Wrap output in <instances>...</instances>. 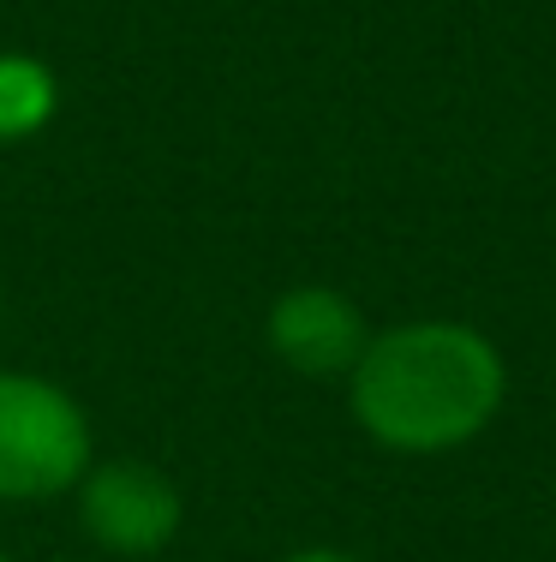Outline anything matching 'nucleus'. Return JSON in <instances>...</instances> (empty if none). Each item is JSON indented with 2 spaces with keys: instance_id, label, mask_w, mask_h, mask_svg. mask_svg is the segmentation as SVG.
Returning a JSON list of instances; mask_svg holds the SVG:
<instances>
[{
  "instance_id": "nucleus-1",
  "label": "nucleus",
  "mask_w": 556,
  "mask_h": 562,
  "mask_svg": "<svg viewBox=\"0 0 556 562\" xmlns=\"http://www.w3.org/2000/svg\"><path fill=\"white\" fill-rule=\"evenodd\" d=\"M509 401V359L467 317H407L371 329L348 371L353 425L389 454H455L479 443Z\"/></svg>"
},
{
  "instance_id": "nucleus-2",
  "label": "nucleus",
  "mask_w": 556,
  "mask_h": 562,
  "mask_svg": "<svg viewBox=\"0 0 556 562\" xmlns=\"http://www.w3.org/2000/svg\"><path fill=\"white\" fill-rule=\"evenodd\" d=\"M97 461V431L72 390L43 371L0 366V503L72 497Z\"/></svg>"
},
{
  "instance_id": "nucleus-3",
  "label": "nucleus",
  "mask_w": 556,
  "mask_h": 562,
  "mask_svg": "<svg viewBox=\"0 0 556 562\" xmlns=\"http://www.w3.org/2000/svg\"><path fill=\"white\" fill-rule=\"evenodd\" d=\"M78 503V527L97 551L109 557H162L168 544L180 539L185 527V497L180 485L150 461H132V454H114V461H90V473L78 479L72 491Z\"/></svg>"
},
{
  "instance_id": "nucleus-4",
  "label": "nucleus",
  "mask_w": 556,
  "mask_h": 562,
  "mask_svg": "<svg viewBox=\"0 0 556 562\" xmlns=\"http://www.w3.org/2000/svg\"><path fill=\"white\" fill-rule=\"evenodd\" d=\"M263 341H270V353L282 359L294 378L348 383V371L360 366V353L371 341V324L341 288L299 281V288H287L270 300V312H263Z\"/></svg>"
},
{
  "instance_id": "nucleus-5",
  "label": "nucleus",
  "mask_w": 556,
  "mask_h": 562,
  "mask_svg": "<svg viewBox=\"0 0 556 562\" xmlns=\"http://www.w3.org/2000/svg\"><path fill=\"white\" fill-rule=\"evenodd\" d=\"M60 114V78L48 60L0 48V144H31Z\"/></svg>"
},
{
  "instance_id": "nucleus-6",
  "label": "nucleus",
  "mask_w": 556,
  "mask_h": 562,
  "mask_svg": "<svg viewBox=\"0 0 556 562\" xmlns=\"http://www.w3.org/2000/svg\"><path fill=\"white\" fill-rule=\"evenodd\" d=\"M282 562H360V557L336 551V544H306V551H287Z\"/></svg>"
},
{
  "instance_id": "nucleus-7",
  "label": "nucleus",
  "mask_w": 556,
  "mask_h": 562,
  "mask_svg": "<svg viewBox=\"0 0 556 562\" xmlns=\"http://www.w3.org/2000/svg\"><path fill=\"white\" fill-rule=\"evenodd\" d=\"M0 562H12V557H7V551H0Z\"/></svg>"
},
{
  "instance_id": "nucleus-8",
  "label": "nucleus",
  "mask_w": 556,
  "mask_h": 562,
  "mask_svg": "<svg viewBox=\"0 0 556 562\" xmlns=\"http://www.w3.org/2000/svg\"><path fill=\"white\" fill-rule=\"evenodd\" d=\"M60 562H72V557H60Z\"/></svg>"
}]
</instances>
